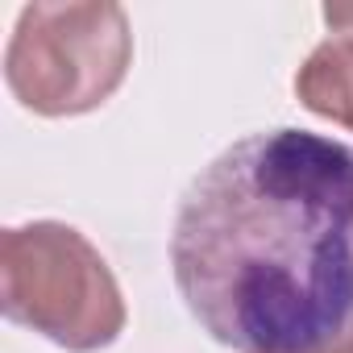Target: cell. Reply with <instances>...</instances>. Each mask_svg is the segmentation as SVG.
I'll list each match as a JSON object with an SVG mask.
<instances>
[{
    "instance_id": "obj_1",
    "label": "cell",
    "mask_w": 353,
    "mask_h": 353,
    "mask_svg": "<svg viewBox=\"0 0 353 353\" xmlns=\"http://www.w3.org/2000/svg\"><path fill=\"white\" fill-rule=\"evenodd\" d=\"M170 266L192 316L241 353L353 345V145L266 129L179 200Z\"/></svg>"
},
{
    "instance_id": "obj_2",
    "label": "cell",
    "mask_w": 353,
    "mask_h": 353,
    "mask_svg": "<svg viewBox=\"0 0 353 353\" xmlns=\"http://www.w3.org/2000/svg\"><path fill=\"white\" fill-rule=\"evenodd\" d=\"M5 312L67 349H100L125 328L104 258L67 225H26L5 237Z\"/></svg>"
},
{
    "instance_id": "obj_3",
    "label": "cell",
    "mask_w": 353,
    "mask_h": 353,
    "mask_svg": "<svg viewBox=\"0 0 353 353\" xmlns=\"http://www.w3.org/2000/svg\"><path fill=\"white\" fill-rule=\"evenodd\" d=\"M133 42L117 5H30L17 17L5 75L13 96L46 117L104 104Z\"/></svg>"
},
{
    "instance_id": "obj_4",
    "label": "cell",
    "mask_w": 353,
    "mask_h": 353,
    "mask_svg": "<svg viewBox=\"0 0 353 353\" xmlns=\"http://www.w3.org/2000/svg\"><path fill=\"white\" fill-rule=\"evenodd\" d=\"M324 21L336 34L312 50V59L295 75V92L312 112L353 129V5L324 9Z\"/></svg>"
}]
</instances>
